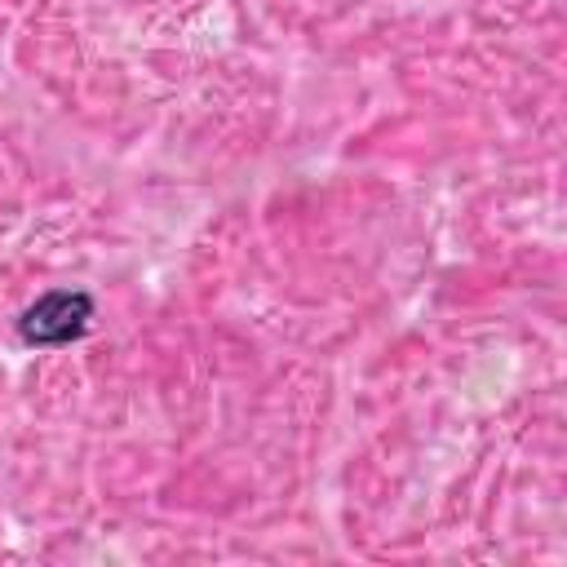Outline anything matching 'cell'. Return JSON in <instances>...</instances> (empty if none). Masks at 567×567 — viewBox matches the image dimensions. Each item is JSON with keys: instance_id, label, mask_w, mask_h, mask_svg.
<instances>
[{"instance_id": "cell-1", "label": "cell", "mask_w": 567, "mask_h": 567, "mask_svg": "<svg viewBox=\"0 0 567 567\" xmlns=\"http://www.w3.org/2000/svg\"><path fill=\"white\" fill-rule=\"evenodd\" d=\"M93 323V297L84 288H53L44 297H35L22 315H18V337L27 346H71L89 332Z\"/></svg>"}]
</instances>
